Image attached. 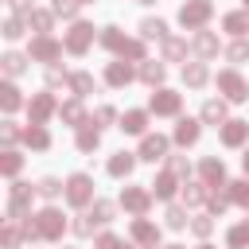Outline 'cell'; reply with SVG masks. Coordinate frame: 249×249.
<instances>
[{"label":"cell","instance_id":"7402d4cb","mask_svg":"<svg viewBox=\"0 0 249 249\" xmlns=\"http://www.w3.org/2000/svg\"><path fill=\"white\" fill-rule=\"evenodd\" d=\"M0 93H4V109H16V105H19V93H16L12 86H4Z\"/></svg>","mask_w":249,"mask_h":249},{"label":"cell","instance_id":"f35d334b","mask_svg":"<svg viewBox=\"0 0 249 249\" xmlns=\"http://www.w3.org/2000/svg\"><path fill=\"white\" fill-rule=\"evenodd\" d=\"M245 4H249V0H245Z\"/></svg>","mask_w":249,"mask_h":249},{"label":"cell","instance_id":"74e56055","mask_svg":"<svg viewBox=\"0 0 249 249\" xmlns=\"http://www.w3.org/2000/svg\"><path fill=\"white\" fill-rule=\"evenodd\" d=\"M245 171H249V152H245Z\"/></svg>","mask_w":249,"mask_h":249},{"label":"cell","instance_id":"83f0119b","mask_svg":"<svg viewBox=\"0 0 249 249\" xmlns=\"http://www.w3.org/2000/svg\"><path fill=\"white\" fill-rule=\"evenodd\" d=\"M39 195L54 198V195H58V183H54V179H43V183H39Z\"/></svg>","mask_w":249,"mask_h":249},{"label":"cell","instance_id":"d590c367","mask_svg":"<svg viewBox=\"0 0 249 249\" xmlns=\"http://www.w3.org/2000/svg\"><path fill=\"white\" fill-rule=\"evenodd\" d=\"M4 35H8V39H16V35H19V19H8V31H4Z\"/></svg>","mask_w":249,"mask_h":249},{"label":"cell","instance_id":"d4e9b609","mask_svg":"<svg viewBox=\"0 0 249 249\" xmlns=\"http://www.w3.org/2000/svg\"><path fill=\"white\" fill-rule=\"evenodd\" d=\"M140 31H144V35H156V39H160V35H163V23H160V19H148V23L140 27Z\"/></svg>","mask_w":249,"mask_h":249},{"label":"cell","instance_id":"d6986e66","mask_svg":"<svg viewBox=\"0 0 249 249\" xmlns=\"http://www.w3.org/2000/svg\"><path fill=\"white\" fill-rule=\"evenodd\" d=\"M27 144H35V148H47V132H43V128H27Z\"/></svg>","mask_w":249,"mask_h":249},{"label":"cell","instance_id":"f1b7e54d","mask_svg":"<svg viewBox=\"0 0 249 249\" xmlns=\"http://www.w3.org/2000/svg\"><path fill=\"white\" fill-rule=\"evenodd\" d=\"M74 4H78V0H58L54 12H58V16H74Z\"/></svg>","mask_w":249,"mask_h":249},{"label":"cell","instance_id":"30bf717a","mask_svg":"<svg viewBox=\"0 0 249 249\" xmlns=\"http://www.w3.org/2000/svg\"><path fill=\"white\" fill-rule=\"evenodd\" d=\"M31 51H35V54H39V58H54V54H58V47H54V43H51V39H39V43H35V47H31Z\"/></svg>","mask_w":249,"mask_h":249},{"label":"cell","instance_id":"3957f363","mask_svg":"<svg viewBox=\"0 0 249 249\" xmlns=\"http://www.w3.org/2000/svg\"><path fill=\"white\" fill-rule=\"evenodd\" d=\"M163 148H167V140H163V136H148V140H144V148H140V156H144V160H160V156H163Z\"/></svg>","mask_w":249,"mask_h":249},{"label":"cell","instance_id":"8992f818","mask_svg":"<svg viewBox=\"0 0 249 249\" xmlns=\"http://www.w3.org/2000/svg\"><path fill=\"white\" fill-rule=\"evenodd\" d=\"M175 140H179V144H195V140H198V124H195V121H183V124L175 128Z\"/></svg>","mask_w":249,"mask_h":249},{"label":"cell","instance_id":"ac0fdd59","mask_svg":"<svg viewBox=\"0 0 249 249\" xmlns=\"http://www.w3.org/2000/svg\"><path fill=\"white\" fill-rule=\"evenodd\" d=\"M226 27L241 35V31H249V16H230V19H226Z\"/></svg>","mask_w":249,"mask_h":249},{"label":"cell","instance_id":"4dcf8cb0","mask_svg":"<svg viewBox=\"0 0 249 249\" xmlns=\"http://www.w3.org/2000/svg\"><path fill=\"white\" fill-rule=\"evenodd\" d=\"M167 222H171V226H183L187 218H183V210H179V206H171V210H167Z\"/></svg>","mask_w":249,"mask_h":249},{"label":"cell","instance_id":"836d02e7","mask_svg":"<svg viewBox=\"0 0 249 249\" xmlns=\"http://www.w3.org/2000/svg\"><path fill=\"white\" fill-rule=\"evenodd\" d=\"M198 51H202V54H210V51H214V39H210V35H202V39H198Z\"/></svg>","mask_w":249,"mask_h":249},{"label":"cell","instance_id":"44dd1931","mask_svg":"<svg viewBox=\"0 0 249 249\" xmlns=\"http://www.w3.org/2000/svg\"><path fill=\"white\" fill-rule=\"evenodd\" d=\"M132 233H136L140 241H156V230H152L148 222H136V230H132Z\"/></svg>","mask_w":249,"mask_h":249},{"label":"cell","instance_id":"4316f807","mask_svg":"<svg viewBox=\"0 0 249 249\" xmlns=\"http://www.w3.org/2000/svg\"><path fill=\"white\" fill-rule=\"evenodd\" d=\"M202 78H206V70H202V66H187V82H191V86H198Z\"/></svg>","mask_w":249,"mask_h":249},{"label":"cell","instance_id":"f546056e","mask_svg":"<svg viewBox=\"0 0 249 249\" xmlns=\"http://www.w3.org/2000/svg\"><path fill=\"white\" fill-rule=\"evenodd\" d=\"M144 78H148V82H160V78H163V66H144Z\"/></svg>","mask_w":249,"mask_h":249},{"label":"cell","instance_id":"8fae6325","mask_svg":"<svg viewBox=\"0 0 249 249\" xmlns=\"http://www.w3.org/2000/svg\"><path fill=\"white\" fill-rule=\"evenodd\" d=\"M124 206H128V210H144V206H148V198H144L140 191H124Z\"/></svg>","mask_w":249,"mask_h":249},{"label":"cell","instance_id":"cb8c5ba5","mask_svg":"<svg viewBox=\"0 0 249 249\" xmlns=\"http://www.w3.org/2000/svg\"><path fill=\"white\" fill-rule=\"evenodd\" d=\"M249 241V226H237L233 233H230V245H245Z\"/></svg>","mask_w":249,"mask_h":249},{"label":"cell","instance_id":"9c48e42d","mask_svg":"<svg viewBox=\"0 0 249 249\" xmlns=\"http://www.w3.org/2000/svg\"><path fill=\"white\" fill-rule=\"evenodd\" d=\"M109 171H113V175H128V171H132V156H124V152H121V156L109 163Z\"/></svg>","mask_w":249,"mask_h":249},{"label":"cell","instance_id":"ba28073f","mask_svg":"<svg viewBox=\"0 0 249 249\" xmlns=\"http://www.w3.org/2000/svg\"><path fill=\"white\" fill-rule=\"evenodd\" d=\"M86 43H89V27H86V23H78V27H74V35H70V51H86Z\"/></svg>","mask_w":249,"mask_h":249},{"label":"cell","instance_id":"9a60e30c","mask_svg":"<svg viewBox=\"0 0 249 249\" xmlns=\"http://www.w3.org/2000/svg\"><path fill=\"white\" fill-rule=\"evenodd\" d=\"M47 113H51V97H39V101L31 105V117H35V121H43Z\"/></svg>","mask_w":249,"mask_h":249},{"label":"cell","instance_id":"484cf974","mask_svg":"<svg viewBox=\"0 0 249 249\" xmlns=\"http://www.w3.org/2000/svg\"><path fill=\"white\" fill-rule=\"evenodd\" d=\"M4 66H8V74H19V70H23V58H19V54H8Z\"/></svg>","mask_w":249,"mask_h":249},{"label":"cell","instance_id":"603a6c76","mask_svg":"<svg viewBox=\"0 0 249 249\" xmlns=\"http://www.w3.org/2000/svg\"><path fill=\"white\" fill-rule=\"evenodd\" d=\"M171 191H175V183H171V175H163V179L156 183V195H160V198H167Z\"/></svg>","mask_w":249,"mask_h":249},{"label":"cell","instance_id":"7a4b0ae2","mask_svg":"<svg viewBox=\"0 0 249 249\" xmlns=\"http://www.w3.org/2000/svg\"><path fill=\"white\" fill-rule=\"evenodd\" d=\"M66 198H70V202H86V198H89V179H86V175H74Z\"/></svg>","mask_w":249,"mask_h":249},{"label":"cell","instance_id":"8d00e7d4","mask_svg":"<svg viewBox=\"0 0 249 249\" xmlns=\"http://www.w3.org/2000/svg\"><path fill=\"white\" fill-rule=\"evenodd\" d=\"M74 89H82V93H86V89H89V78H86V74H78V78H74Z\"/></svg>","mask_w":249,"mask_h":249},{"label":"cell","instance_id":"7c38bea8","mask_svg":"<svg viewBox=\"0 0 249 249\" xmlns=\"http://www.w3.org/2000/svg\"><path fill=\"white\" fill-rule=\"evenodd\" d=\"M121 128H124V132H140V128H144V113H128Z\"/></svg>","mask_w":249,"mask_h":249},{"label":"cell","instance_id":"e0dca14e","mask_svg":"<svg viewBox=\"0 0 249 249\" xmlns=\"http://www.w3.org/2000/svg\"><path fill=\"white\" fill-rule=\"evenodd\" d=\"M202 175H206V179H218V183H222V163H218V160H206V163H202Z\"/></svg>","mask_w":249,"mask_h":249},{"label":"cell","instance_id":"ffe728a7","mask_svg":"<svg viewBox=\"0 0 249 249\" xmlns=\"http://www.w3.org/2000/svg\"><path fill=\"white\" fill-rule=\"evenodd\" d=\"M78 148H86V152H89V148H97V128H93V132L86 128V132L78 136Z\"/></svg>","mask_w":249,"mask_h":249},{"label":"cell","instance_id":"277c9868","mask_svg":"<svg viewBox=\"0 0 249 249\" xmlns=\"http://www.w3.org/2000/svg\"><path fill=\"white\" fill-rule=\"evenodd\" d=\"M218 86H222L230 97H245V86H241V78H237V74H222V78H218Z\"/></svg>","mask_w":249,"mask_h":249},{"label":"cell","instance_id":"5bb4252c","mask_svg":"<svg viewBox=\"0 0 249 249\" xmlns=\"http://www.w3.org/2000/svg\"><path fill=\"white\" fill-rule=\"evenodd\" d=\"M128 78H132V74H128V66H121V62H117V66H109V82H117V86H121V82H128Z\"/></svg>","mask_w":249,"mask_h":249},{"label":"cell","instance_id":"1f68e13d","mask_svg":"<svg viewBox=\"0 0 249 249\" xmlns=\"http://www.w3.org/2000/svg\"><path fill=\"white\" fill-rule=\"evenodd\" d=\"M31 23H35L39 31H47V23H51V19H47V12H35V16H31Z\"/></svg>","mask_w":249,"mask_h":249},{"label":"cell","instance_id":"4fadbf2b","mask_svg":"<svg viewBox=\"0 0 249 249\" xmlns=\"http://www.w3.org/2000/svg\"><path fill=\"white\" fill-rule=\"evenodd\" d=\"M241 136H245V124H241V121H233V124L226 128V144H241Z\"/></svg>","mask_w":249,"mask_h":249},{"label":"cell","instance_id":"52a82bcc","mask_svg":"<svg viewBox=\"0 0 249 249\" xmlns=\"http://www.w3.org/2000/svg\"><path fill=\"white\" fill-rule=\"evenodd\" d=\"M43 222H39V233H47V237H54L58 230H62V222H58V214L54 210H47V214H39Z\"/></svg>","mask_w":249,"mask_h":249},{"label":"cell","instance_id":"6da1fadb","mask_svg":"<svg viewBox=\"0 0 249 249\" xmlns=\"http://www.w3.org/2000/svg\"><path fill=\"white\" fill-rule=\"evenodd\" d=\"M206 16H210V4H206V0H195V4H187V8L179 12L183 23H202Z\"/></svg>","mask_w":249,"mask_h":249},{"label":"cell","instance_id":"d6a6232c","mask_svg":"<svg viewBox=\"0 0 249 249\" xmlns=\"http://www.w3.org/2000/svg\"><path fill=\"white\" fill-rule=\"evenodd\" d=\"M16 167H19V156H16V152H8V160H4V171H8V175H12V171H16Z\"/></svg>","mask_w":249,"mask_h":249},{"label":"cell","instance_id":"e575fe53","mask_svg":"<svg viewBox=\"0 0 249 249\" xmlns=\"http://www.w3.org/2000/svg\"><path fill=\"white\" fill-rule=\"evenodd\" d=\"M233 198H237V202H249V187H245V183H237V191H233Z\"/></svg>","mask_w":249,"mask_h":249},{"label":"cell","instance_id":"5b68a950","mask_svg":"<svg viewBox=\"0 0 249 249\" xmlns=\"http://www.w3.org/2000/svg\"><path fill=\"white\" fill-rule=\"evenodd\" d=\"M152 109L156 113H175L179 109V97L175 93H160V97H152Z\"/></svg>","mask_w":249,"mask_h":249},{"label":"cell","instance_id":"2e32d148","mask_svg":"<svg viewBox=\"0 0 249 249\" xmlns=\"http://www.w3.org/2000/svg\"><path fill=\"white\" fill-rule=\"evenodd\" d=\"M202 117H206V121H222V117H226V109H222V101H210V105L202 109Z\"/></svg>","mask_w":249,"mask_h":249}]
</instances>
